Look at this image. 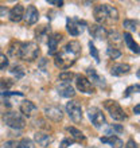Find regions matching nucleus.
I'll return each instance as SVG.
<instances>
[{"instance_id": "37998d69", "label": "nucleus", "mask_w": 140, "mask_h": 148, "mask_svg": "<svg viewBox=\"0 0 140 148\" xmlns=\"http://www.w3.org/2000/svg\"><path fill=\"white\" fill-rule=\"evenodd\" d=\"M133 89H135V86H131V88H128V89H127V92H125V96H128V94L131 93Z\"/></svg>"}, {"instance_id": "4468645a", "label": "nucleus", "mask_w": 140, "mask_h": 148, "mask_svg": "<svg viewBox=\"0 0 140 148\" xmlns=\"http://www.w3.org/2000/svg\"><path fill=\"white\" fill-rule=\"evenodd\" d=\"M62 38H63V35L61 32H57V34H53V35L49 36V39H47V46H49V54L50 55L57 54L58 45H59V42L62 40Z\"/></svg>"}, {"instance_id": "0eeeda50", "label": "nucleus", "mask_w": 140, "mask_h": 148, "mask_svg": "<svg viewBox=\"0 0 140 148\" xmlns=\"http://www.w3.org/2000/svg\"><path fill=\"white\" fill-rule=\"evenodd\" d=\"M86 26V22L85 20H78V19H67L66 22V27H67V31H69L70 35L73 36H77L80 35L84 28Z\"/></svg>"}, {"instance_id": "79ce46f5", "label": "nucleus", "mask_w": 140, "mask_h": 148, "mask_svg": "<svg viewBox=\"0 0 140 148\" xmlns=\"http://www.w3.org/2000/svg\"><path fill=\"white\" fill-rule=\"evenodd\" d=\"M71 141L70 140H63V143H62V148H66L67 147V144H70Z\"/></svg>"}, {"instance_id": "a878e982", "label": "nucleus", "mask_w": 140, "mask_h": 148, "mask_svg": "<svg viewBox=\"0 0 140 148\" xmlns=\"http://www.w3.org/2000/svg\"><path fill=\"white\" fill-rule=\"evenodd\" d=\"M123 27L129 30V31H136L137 28V20H133V19H125L123 22Z\"/></svg>"}, {"instance_id": "7ed1b4c3", "label": "nucleus", "mask_w": 140, "mask_h": 148, "mask_svg": "<svg viewBox=\"0 0 140 148\" xmlns=\"http://www.w3.org/2000/svg\"><path fill=\"white\" fill-rule=\"evenodd\" d=\"M3 121L7 127H10V128H12V129H22L26 127V120H24V117L22 116L20 113L12 112V110L4 113Z\"/></svg>"}, {"instance_id": "bb28decb", "label": "nucleus", "mask_w": 140, "mask_h": 148, "mask_svg": "<svg viewBox=\"0 0 140 148\" xmlns=\"http://www.w3.org/2000/svg\"><path fill=\"white\" fill-rule=\"evenodd\" d=\"M49 31H50V28L47 27V26H42L40 28L36 30V38H39V40H43L45 38L49 39V35H47Z\"/></svg>"}, {"instance_id": "4be33fe9", "label": "nucleus", "mask_w": 140, "mask_h": 148, "mask_svg": "<svg viewBox=\"0 0 140 148\" xmlns=\"http://www.w3.org/2000/svg\"><path fill=\"white\" fill-rule=\"evenodd\" d=\"M73 77H74V74L71 73V71L65 70L58 74V81L61 82V84H69V82L73 79Z\"/></svg>"}, {"instance_id": "4c0bfd02", "label": "nucleus", "mask_w": 140, "mask_h": 148, "mask_svg": "<svg viewBox=\"0 0 140 148\" xmlns=\"http://www.w3.org/2000/svg\"><path fill=\"white\" fill-rule=\"evenodd\" d=\"M3 96H22V92H1Z\"/></svg>"}, {"instance_id": "39448f33", "label": "nucleus", "mask_w": 140, "mask_h": 148, "mask_svg": "<svg viewBox=\"0 0 140 148\" xmlns=\"http://www.w3.org/2000/svg\"><path fill=\"white\" fill-rule=\"evenodd\" d=\"M66 112L69 114V117L71 119L73 123L78 124L82 121V106L81 104L75 100H71L66 104Z\"/></svg>"}, {"instance_id": "423d86ee", "label": "nucleus", "mask_w": 140, "mask_h": 148, "mask_svg": "<svg viewBox=\"0 0 140 148\" xmlns=\"http://www.w3.org/2000/svg\"><path fill=\"white\" fill-rule=\"evenodd\" d=\"M86 113H88L89 120L92 121V124L96 128H101L104 124H106V120H105V116L101 109H98L96 106H90V108H88Z\"/></svg>"}, {"instance_id": "9b49d317", "label": "nucleus", "mask_w": 140, "mask_h": 148, "mask_svg": "<svg viewBox=\"0 0 140 148\" xmlns=\"http://www.w3.org/2000/svg\"><path fill=\"white\" fill-rule=\"evenodd\" d=\"M23 19L26 20V23L30 24V26H32V24H35L36 22H38L39 19V12L38 10H36V7L35 5H28L27 8H24V15H23Z\"/></svg>"}, {"instance_id": "f8f14e48", "label": "nucleus", "mask_w": 140, "mask_h": 148, "mask_svg": "<svg viewBox=\"0 0 140 148\" xmlns=\"http://www.w3.org/2000/svg\"><path fill=\"white\" fill-rule=\"evenodd\" d=\"M86 75H88V79H89V82L92 84V85H96L98 86V88H105V85H106V82H105V79L102 77H100L97 74V71L94 70L93 67H89V69H86Z\"/></svg>"}, {"instance_id": "a211bd4d", "label": "nucleus", "mask_w": 140, "mask_h": 148, "mask_svg": "<svg viewBox=\"0 0 140 148\" xmlns=\"http://www.w3.org/2000/svg\"><path fill=\"white\" fill-rule=\"evenodd\" d=\"M101 141L105 143V144H109L112 148H123L124 147L123 140H121L120 137L115 136V135H112V136H106V137H101Z\"/></svg>"}, {"instance_id": "6ab92c4d", "label": "nucleus", "mask_w": 140, "mask_h": 148, "mask_svg": "<svg viewBox=\"0 0 140 148\" xmlns=\"http://www.w3.org/2000/svg\"><path fill=\"white\" fill-rule=\"evenodd\" d=\"M121 38H124V40H125V43H127V46H128L129 50L133 51V53H136V54H139V45L133 40L132 35H131L129 32H124V35L121 36Z\"/></svg>"}, {"instance_id": "9d476101", "label": "nucleus", "mask_w": 140, "mask_h": 148, "mask_svg": "<svg viewBox=\"0 0 140 148\" xmlns=\"http://www.w3.org/2000/svg\"><path fill=\"white\" fill-rule=\"evenodd\" d=\"M19 110H20V114H22V116L31 117L38 112V108H36V105H35L32 101H30V100H23L19 105Z\"/></svg>"}, {"instance_id": "f704fd0d", "label": "nucleus", "mask_w": 140, "mask_h": 148, "mask_svg": "<svg viewBox=\"0 0 140 148\" xmlns=\"http://www.w3.org/2000/svg\"><path fill=\"white\" fill-rule=\"evenodd\" d=\"M7 66H8V58L4 54L0 53V70H1V69H5Z\"/></svg>"}, {"instance_id": "aec40b11", "label": "nucleus", "mask_w": 140, "mask_h": 148, "mask_svg": "<svg viewBox=\"0 0 140 148\" xmlns=\"http://www.w3.org/2000/svg\"><path fill=\"white\" fill-rule=\"evenodd\" d=\"M58 93L62 96V97H73L75 94V90L70 84H62V85L58 88Z\"/></svg>"}, {"instance_id": "f03ea898", "label": "nucleus", "mask_w": 140, "mask_h": 148, "mask_svg": "<svg viewBox=\"0 0 140 148\" xmlns=\"http://www.w3.org/2000/svg\"><path fill=\"white\" fill-rule=\"evenodd\" d=\"M39 54H40V50H39V46L35 42H27L20 45L19 58L31 62V61L38 58Z\"/></svg>"}, {"instance_id": "f257e3e1", "label": "nucleus", "mask_w": 140, "mask_h": 148, "mask_svg": "<svg viewBox=\"0 0 140 148\" xmlns=\"http://www.w3.org/2000/svg\"><path fill=\"white\" fill-rule=\"evenodd\" d=\"M81 51H82L81 43L78 40H70L62 50L54 55L55 66L62 69V70L69 69L75 62V59L81 55Z\"/></svg>"}, {"instance_id": "cd10ccee", "label": "nucleus", "mask_w": 140, "mask_h": 148, "mask_svg": "<svg viewBox=\"0 0 140 148\" xmlns=\"http://www.w3.org/2000/svg\"><path fill=\"white\" fill-rule=\"evenodd\" d=\"M20 45L19 42H12L10 49H8V53L12 55V57H19V50H20Z\"/></svg>"}, {"instance_id": "20e7f679", "label": "nucleus", "mask_w": 140, "mask_h": 148, "mask_svg": "<svg viewBox=\"0 0 140 148\" xmlns=\"http://www.w3.org/2000/svg\"><path fill=\"white\" fill-rule=\"evenodd\" d=\"M104 108L109 112V114H110V117H112L113 120L124 121L125 119H127V114H125V112L120 106V104L116 101H113V100H106V101H104Z\"/></svg>"}, {"instance_id": "e433bc0d", "label": "nucleus", "mask_w": 140, "mask_h": 148, "mask_svg": "<svg viewBox=\"0 0 140 148\" xmlns=\"http://www.w3.org/2000/svg\"><path fill=\"white\" fill-rule=\"evenodd\" d=\"M8 12H10V10H8L5 5H0V18L8 16Z\"/></svg>"}, {"instance_id": "7c9ffc66", "label": "nucleus", "mask_w": 140, "mask_h": 148, "mask_svg": "<svg viewBox=\"0 0 140 148\" xmlns=\"http://www.w3.org/2000/svg\"><path fill=\"white\" fill-rule=\"evenodd\" d=\"M89 50H90V54H92V57L96 59V62H100V55H98V51H97L96 46H94L92 42H89Z\"/></svg>"}, {"instance_id": "393cba45", "label": "nucleus", "mask_w": 140, "mask_h": 148, "mask_svg": "<svg viewBox=\"0 0 140 148\" xmlns=\"http://www.w3.org/2000/svg\"><path fill=\"white\" fill-rule=\"evenodd\" d=\"M106 11H108V18L110 20H117L119 19V11L116 7H113L110 4H106Z\"/></svg>"}, {"instance_id": "5701e85b", "label": "nucleus", "mask_w": 140, "mask_h": 148, "mask_svg": "<svg viewBox=\"0 0 140 148\" xmlns=\"http://www.w3.org/2000/svg\"><path fill=\"white\" fill-rule=\"evenodd\" d=\"M66 131L70 133V136L73 137V139H75V140H84V139H85V136L82 135V132L80 129L75 128V127H67Z\"/></svg>"}, {"instance_id": "a19ab883", "label": "nucleus", "mask_w": 140, "mask_h": 148, "mask_svg": "<svg viewBox=\"0 0 140 148\" xmlns=\"http://www.w3.org/2000/svg\"><path fill=\"white\" fill-rule=\"evenodd\" d=\"M133 112H135V114H139V112H140V105H139V104L133 108Z\"/></svg>"}, {"instance_id": "ea45409f", "label": "nucleus", "mask_w": 140, "mask_h": 148, "mask_svg": "<svg viewBox=\"0 0 140 148\" xmlns=\"http://www.w3.org/2000/svg\"><path fill=\"white\" fill-rule=\"evenodd\" d=\"M47 3H49V4H57L58 7H62V5H63V1H55V0H49Z\"/></svg>"}, {"instance_id": "2f4dec72", "label": "nucleus", "mask_w": 140, "mask_h": 148, "mask_svg": "<svg viewBox=\"0 0 140 148\" xmlns=\"http://www.w3.org/2000/svg\"><path fill=\"white\" fill-rule=\"evenodd\" d=\"M10 109H11V104H10V102L8 101H0V113H1V114L10 112Z\"/></svg>"}, {"instance_id": "473e14b6", "label": "nucleus", "mask_w": 140, "mask_h": 148, "mask_svg": "<svg viewBox=\"0 0 140 148\" xmlns=\"http://www.w3.org/2000/svg\"><path fill=\"white\" fill-rule=\"evenodd\" d=\"M106 36L112 39L113 42H120V40H121V35L117 31H109V32H106Z\"/></svg>"}, {"instance_id": "f3484780", "label": "nucleus", "mask_w": 140, "mask_h": 148, "mask_svg": "<svg viewBox=\"0 0 140 148\" xmlns=\"http://www.w3.org/2000/svg\"><path fill=\"white\" fill-rule=\"evenodd\" d=\"M34 140L38 143V145L40 147H47L53 141V137L49 133H43V132H36L34 135Z\"/></svg>"}, {"instance_id": "c756f323", "label": "nucleus", "mask_w": 140, "mask_h": 148, "mask_svg": "<svg viewBox=\"0 0 140 148\" xmlns=\"http://www.w3.org/2000/svg\"><path fill=\"white\" fill-rule=\"evenodd\" d=\"M16 148H35V144L30 139H22L19 143H16Z\"/></svg>"}, {"instance_id": "ddd939ff", "label": "nucleus", "mask_w": 140, "mask_h": 148, "mask_svg": "<svg viewBox=\"0 0 140 148\" xmlns=\"http://www.w3.org/2000/svg\"><path fill=\"white\" fill-rule=\"evenodd\" d=\"M23 15H24V7H23V4H20V3L14 5L10 10V12H8V18L14 23H19L20 20L23 19Z\"/></svg>"}, {"instance_id": "72a5a7b5", "label": "nucleus", "mask_w": 140, "mask_h": 148, "mask_svg": "<svg viewBox=\"0 0 140 148\" xmlns=\"http://www.w3.org/2000/svg\"><path fill=\"white\" fill-rule=\"evenodd\" d=\"M10 71H11L12 74H15L16 77H22V75H23V74H24V71H23V67H22V66H14V67H12V69H11V70H10Z\"/></svg>"}, {"instance_id": "b1692460", "label": "nucleus", "mask_w": 140, "mask_h": 148, "mask_svg": "<svg viewBox=\"0 0 140 148\" xmlns=\"http://www.w3.org/2000/svg\"><path fill=\"white\" fill-rule=\"evenodd\" d=\"M106 53H108V55L110 57V58H113V59H117V58H120V57H121V51L119 50L117 47L112 46V45H109V46H108Z\"/></svg>"}, {"instance_id": "6e6552de", "label": "nucleus", "mask_w": 140, "mask_h": 148, "mask_svg": "<svg viewBox=\"0 0 140 148\" xmlns=\"http://www.w3.org/2000/svg\"><path fill=\"white\" fill-rule=\"evenodd\" d=\"M45 116L54 123H59L63 119V112L59 105H49L45 108Z\"/></svg>"}, {"instance_id": "58836bf2", "label": "nucleus", "mask_w": 140, "mask_h": 148, "mask_svg": "<svg viewBox=\"0 0 140 148\" xmlns=\"http://www.w3.org/2000/svg\"><path fill=\"white\" fill-rule=\"evenodd\" d=\"M125 148H137V144L135 140H128V143H127V145H125Z\"/></svg>"}, {"instance_id": "c85d7f7f", "label": "nucleus", "mask_w": 140, "mask_h": 148, "mask_svg": "<svg viewBox=\"0 0 140 148\" xmlns=\"http://www.w3.org/2000/svg\"><path fill=\"white\" fill-rule=\"evenodd\" d=\"M15 84V81H12L10 78H0V90H5L10 89L12 85Z\"/></svg>"}, {"instance_id": "1a4fd4ad", "label": "nucleus", "mask_w": 140, "mask_h": 148, "mask_svg": "<svg viewBox=\"0 0 140 148\" xmlns=\"http://www.w3.org/2000/svg\"><path fill=\"white\" fill-rule=\"evenodd\" d=\"M75 84H77V89L80 90L81 93H85V94L94 93V86L90 84L89 79H88L85 75H77Z\"/></svg>"}, {"instance_id": "412c9836", "label": "nucleus", "mask_w": 140, "mask_h": 148, "mask_svg": "<svg viewBox=\"0 0 140 148\" xmlns=\"http://www.w3.org/2000/svg\"><path fill=\"white\" fill-rule=\"evenodd\" d=\"M89 31H90V35L94 36V38H104L106 36V31L105 28L100 24H92L89 27Z\"/></svg>"}, {"instance_id": "2eb2a0df", "label": "nucleus", "mask_w": 140, "mask_h": 148, "mask_svg": "<svg viewBox=\"0 0 140 148\" xmlns=\"http://www.w3.org/2000/svg\"><path fill=\"white\" fill-rule=\"evenodd\" d=\"M94 19L97 23H104L109 19L108 11H106V4H98L94 7Z\"/></svg>"}, {"instance_id": "dca6fc26", "label": "nucleus", "mask_w": 140, "mask_h": 148, "mask_svg": "<svg viewBox=\"0 0 140 148\" xmlns=\"http://www.w3.org/2000/svg\"><path fill=\"white\" fill-rule=\"evenodd\" d=\"M129 70H131V65H128V63H124V62L115 63V65L110 67V73H112V75H116V77L124 75V74L129 73Z\"/></svg>"}, {"instance_id": "c9c22d12", "label": "nucleus", "mask_w": 140, "mask_h": 148, "mask_svg": "<svg viewBox=\"0 0 140 148\" xmlns=\"http://www.w3.org/2000/svg\"><path fill=\"white\" fill-rule=\"evenodd\" d=\"M0 148H16V141H14V140L5 141V143H4Z\"/></svg>"}]
</instances>
